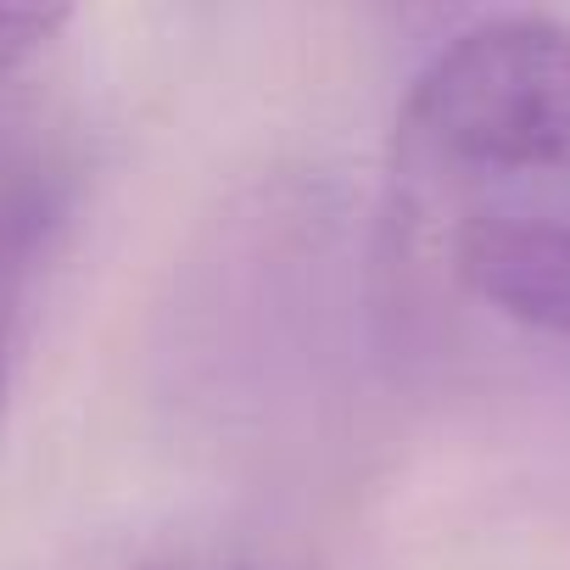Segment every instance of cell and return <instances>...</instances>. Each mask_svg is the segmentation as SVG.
Instances as JSON below:
<instances>
[{
    "label": "cell",
    "instance_id": "2",
    "mask_svg": "<svg viewBox=\"0 0 570 570\" xmlns=\"http://www.w3.org/2000/svg\"><path fill=\"white\" fill-rule=\"evenodd\" d=\"M73 157L40 124H0V420L12 397V364L23 347L35 285L51 246L68 229Z\"/></svg>",
    "mask_w": 570,
    "mask_h": 570
},
{
    "label": "cell",
    "instance_id": "1",
    "mask_svg": "<svg viewBox=\"0 0 570 570\" xmlns=\"http://www.w3.org/2000/svg\"><path fill=\"white\" fill-rule=\"evenodd\" d=\"M386 224L409 257L464 229L570 218V23L509 12L453 35L392 129Z\"/></svg>",
    "mask_w": 570,
    "mask_h": 570
},
{
    "label": "cell",
    "instance_id": "4",
    "mask_svg": "<svg viewBox=\"0 0 570 570\" xmlns=\"http://www.w3.org/2000/svg\"><path fill=\"white\" fill-rule=\"evenodd\" d=\"M79 12V0H0V79L40 57Z\"/></svg>",
    "mask_w": 570,
    "mask_h": 570
},
{
    "label": "cell",
    "instance_id": "3",
    "mask_svg": "<svg viewBox=\"0 0 570 570\" xmlns=\"http://www.w3.org/2000/svg\"><path fill=\"white\" fill-rule=\"evenodd\" d=\"M442 268L481 308L570 347V218H514L464 229L448 246Z\"/></svg>",
    "mask_w": 570,
    "mask_h": 570
},
{
    "label": "cell",
    "instance_id": "5",
    "mask_svg": "<svg viewBox=\"0 0 570 570\" xmlns=\"http://www.w3.org/2000/svg\"><path fill=\"white\" fill-rule=\"evenodd\" d=\"M403 7H409V0H403Z\"/></svg>",
    "mask_w": 570,
    "mask_h": 570
}]
</instances>
